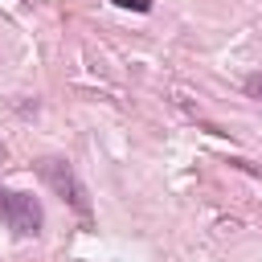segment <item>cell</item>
Listing matches in <instances>:
<instances>
[{
    "label": "cell",
    "instance_id": "obj_1",
    "mask_svg": "<svg viewBox=\"0 0 262 262\" xmlns=\"http://www.w3.org/2000/svg\"><path fill=\"white\" fill-rule=\"evenodd\" d=\"M33 168H37V176H41L78 217H90V192H86V184L78 180V172H74V164H70L66 156H41Z\"/></svg>",
    "mask_w": 262,
    "mask_h": 262
},
{
    "label": "cell",
    "instance_id": "obj_2",
    "mask_svg": "<svg viewBox=\"0 0 262 262\" xmlns=\"http://www.w3.org/2000/svg\"><path fill=\"white\" fill-rule=\"evenodd\" d=\"M0 217L4 225L16 233V237H37L41 225H45V209L33 192H8L0 188Z\"/></svg>",
    "mask_w": 262,
    "mask_h": 262
},
{
    "label": "cell",
    "instance_id": "obj_3",
    "mask_svg": "<svg viewBox=\"0 0 262 262\" xmlns=\"http://www.w3.org/2000/svg\"><path fill=\"white\" fill-rule=\"evenodd\" d=\"M242 90H246V98H254V102H262V70H258V74H250V78L242 82Z\"/></svg>",
    "mask_w": 262,
    "mask_h": 262
},
{
    "label": "cell",
    "instance_id": "obj_4",
    "mask_svg": "<svg viewBox=\"0 0 262 262\" xmlns=\"http://www.w3.org/2000/svg\"><path fill=\"white\" fill-rule=\"evenodd\" d=\"M119 8H135V12H151V0H111Z\"/></svg>",
    "mask_w": 262,
    "mask_h": 262
},
{
    "label": "cell",
    "instance_id": "obj_5",
    "mask_svg": "<svg viewBox=\"0 0 262 262\" xmlns=\"http://www.w3.org/2000/svg\"><path fill=\"white\" fill-rule=\"evenodd\" d=\"M4 156H8V151H4V143H0V160H4Z\"/></svg>",
    "mask_w": 262,
    "mask_h": 262
}]
</instances>
